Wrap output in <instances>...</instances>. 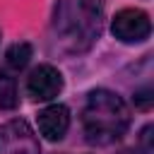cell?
<instances>
[{
	"label": "cell",
	"mask_w": 154,
	"mask_h": 154,
	"mask_svg": "<svg viewBox=\"0 0 154 154\" xmlns=\"http://www.w3.org/2000/svg\"><path fill=\"white\" fill-rule=\"evenodd\" d=\"M103 0H58L53 29L67 51H87L101 34Z\"/></svg>",
	"instance_id": "6da1fadb"
},
{
	"label": "cell",
	"mask_w": 154,
	"mask_h": 154,
	"mask_svg": "<svg viewBox=\"0 0 154 154\" xmlns=\"http://www.w3.org/2000/svg\"><path fill=\"white\" fill-rule=\"evenodd\" d=\"M82 123H84V132L89 142L111 144L125 135L130 125V111L118 94L108 89H94L87 96Z\"/></svg>",
	"instance_id": "7a4b0ae2"
},
{
	"label": "cell",
	"mask_w": 154,
	"mask_h": 154,
	"mask_svg": "<svg viewBox=\"0 0 154 154\" xmlns=\"http://www.w3.org/2000/svg\"><path fill=\"white\" fill-rule=\"evenodd\" d=\"M111 31L118 41L123 43H140L144 38H149L152 34V22H149V14L137 10V7H128V10H120L113 22H111Z\"/></svg>",
	"instance_id": "3957f363"
},
{
	"label": "cell",
	"mask_w": 154,
	"mask_h": 154,
	"mask_svg": "<svg viewBox=\"0 0 154 154\" xmlns=\"http://www.w3.org/2000/svg\"><path fill=\"white\" fill-rule=\"evenodd\" d=\"M0 154H41L38 140L26 120H10L0 128Z\"/></svg>",
	"instance_id": "277c9868"
},
{
	"label": "cell",
	"mask_w": 154,
	"mask_h": 154,
	"mask_svg": "<svg viewBox=\"0 0 154 154\" xmlns=\"http://www.w3.org/2000/svg\"><path fill=\"white\" fill-rule=\"evenodd\" d=\"M26 91L36 101H51L63 91V75L51 65H38L26 79Z\"/></svg>",
	"instance_id": "5b68a950"
},
{
	"label": "cell",
	"mask_w": 154,
	"mask_h": 154,
	"mask_svg": "<svg viewBox=\"0 0 154 154\" xmlns=\"http://www.w3.org/2000/svg\"><path fill=\"white\" fill-rule=\"evenodd\" d=\"M67 128H70V111H67V106L53 103V106H48V108H43L38 113V130H41V135L46 140H51V142L63 140Z\"/></svg>",
	"instance_id": "8992f818"
},
{
	"label": "cell",
	"mask_w": 154,
	"mask_h": 154,
	"mask_svg": "<svg viewBox=\"0 0 154 154\" xmlns=\"http://www.w3.org/2000/svg\"><path fill=\"white\" fill-rule=\"evenodd\" d=\"M29 58H31V46L24 43V41L10 46V48H7V55H5V60H7V65H10L12 70H22V67H26Z\"/></svg>",
	"instance_id": "52a82bcc"
},
{
	"label": "cell",
	"mask_w": 154,
	"mask_h": 154,
	"mask_svg": "<svg viewBox=\"0 0 154 154\" xmlns=\"http://www.w3.org/2000/svg\"><path fill=\"white\" fill-rule=\"evenodd\" d=\"M17 103V87L14 79L7 75H0V108H12Z\"/></svg>",
	"instance_id": "ba28073f"
},
{
	"label": "cell",
	"mask_w": 154,
	"mask_h": 154,
	"mask_svg": "<svg viewBox=\"0 0 154 154\" xmlns=\"http://www.w3.org/2000/svg\"><path fill=\"white\" fill-rule=\"evenodd\" d=\"M135 103H137L140 108L149 111V106H152V91H149V89H140V91H135Z\"/></svg>",
	"instance_id": "9c48e42d"
},
{
	"label": "cell",
	"mask_w": 154,
	"mask_h": 154,
	"mask_svg": "<svg viewBox=\"0 0 154 154\" xmlns=\"http://www.w3.org/2000/svg\"><path fill=\"white\" fill-rule=\"evenodd\" d=\"M123 154H130V152H123Z\"/></svg>",
	"instance_id": "30bf717a"
}]
</instances>
